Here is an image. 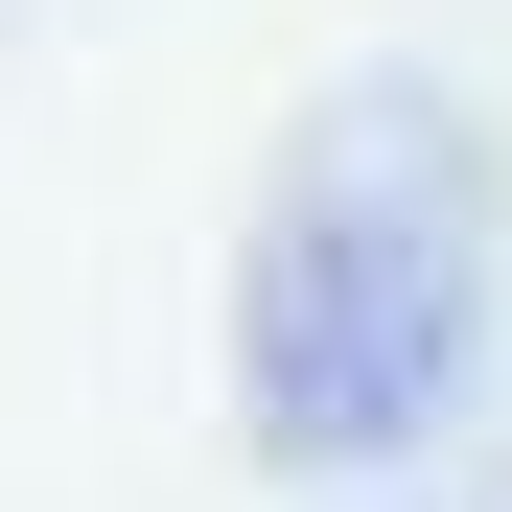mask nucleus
Listing matches in <instances>:
<instances>
[{"mask_svg":"<svg viewBox=\"0 0 512 512\" xmlns=\"http://www.w3.org/2000/svg\"><path fill=\"white\" fill-rule=\"evenodd\" d=\"M489 350V163L443 94H350L303 117V163L256 187L233 256V396H256V466H396L443 443V396Z\"/></svg>","mask_w":512,"mask_h":512,"instance_id":"f257e3e1","label":"nucleus"}]
</instances>
